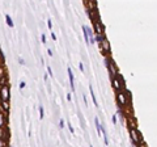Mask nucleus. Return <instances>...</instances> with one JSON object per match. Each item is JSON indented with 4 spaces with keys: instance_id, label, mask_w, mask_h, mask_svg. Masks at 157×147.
Masks as SVG:
<instances>
[{
    "instance_id": "1",
    "label": "nucleus",
    "mask_w": 157,
    "mask_h": 147,
    "mask_svg": "<svg viewBox=\"0 0 157 147\" xmlns=\"http://www.w3.org/2000/svg\"><path fill=\"white\" fill-rule=\"evenodd\" d=\"M130 137L134 143V147H138V146H140L141 143H144L143 142V135L139 133L138 129H135V127H130Z\"/></svg>"
},
{
    "instance_id": "2",
    "label": "nucleus",
    "mask_w": 157,
    "mask_h": 147,
    "mask_svg": "<svg viewBox=\"0 0 157 147\" xmlns=\"http://www.w3.org/2000/svg\"><path fill=\"white\" fill-rule=\"evenodd\" d=\"M126 91V93L128 96H126L124 95V92L123 91H119V92H117V100H118V105H119V108L120 106H124V105H127V100L126 99H128L130 100V97H131V93H130V91L128 89H124Z\"/></svg>"
},
{
    "instance_id": "3",
    "label": "nucleus",
    "mask_w": 157,
    "mask_h": 147,
    "mask_svg": "<svg viewBox=\"0 0 157 147\" xmlns=\"http://www.w3.org/2000/svg\"><path fill=\"white\" fill-rule=\"evenodd\" d=\"M9 96H10V92H9V85H1L0 88V99L1 101H9Z\"/></svg>"
},
{
    "instance_id": "4",
    "label": "nucleus",
    "mask_w": 157,
    "mask_h": 147,
    "mask_svg": "<svg viewBox=\"0 0 157 147\" xmlns=\"http://www.w3.org/2000/svg\"><path fill=\"white\" fill-rule=\"evenodd\" d=\"M99 47H101L102 50V53H103V55L105 57H108V54H110V42L108 41V38H103L102 39V42L99 44Z\"/></svg>"
},
{
    "instance_id": "5",
    "label": "nucleus",
    "mask_w": 157,
    "mask_h": 147,
    "mask_svg": "<svg viewBox=\"0 0 157 147\" xmlns=\"http://www.w3.org/2000/svg\"><path fill=\"white\" fill-rule=\"evenodd\" d=\"M67 72H68V79H70V85H71V89H72V92H75V76H73L72 69H71L70 66L67 67Z\"/></svg>"
},
{
    "instance_id": "6",
    "label": "nucleus",
    "mask_w": 157,
    "mask_h": 147,
    "mask_svg": "<svg viewBox=\"0 0 157 147\" xmlns=\"http://www.w3.org/2000/svg\"><path fill=\"white\" fill-rule=\"evenodd\" d=\"M87 34H88V39H89V44L94 45L96 44V39H94V33L92 29H89V26H87Z\"/></svg>"
},
{
    "instance_id": "7",
    "label": "nucleus",
    "mask_w": 157,
    "mask_h": 147,
    "mask_svg": "<svg viewBox=\"0 0 157 147\" xmlns=\"http://www.w3.org/2000/svg\"><path fill=\"white\" fill-rule=\"evenodd\" d=\"M94 125H96V130H97V134H98V137H101L102 135V133H101V130H102V124H99V121H98V118L96 117L94 118Z\"/></svg>"
},
{
    "instance_id": "8",
    "label": "nucleus",
    "mask_w": 157,
    "mask_h": 147,
    "mask_svg": "<svg viewBox=\"0 0 157 147\" xmlns=\"http://www.w3.org/2000/svg\"><path fill=\"white\" fill-rule=\"evenodd\" d=\"M89 92H90V96H92V100H93V104L96 106H98V101H97V97H96V93H94V89L92 85H89Z\"/></svg>"
},
{
    "instance_id": "9",
    "label": "nucleus",
    "mask_w": 157,
    "mask_h": 147,
    "mask_svg": "<svg viewBox=\"0 0 157 147\" xmlns=\"http://www.w3.org/2000/svg\"><path fill=\"white\" fill-rule=\"evenodd\" d=\"M5 122H7V120H5V114L3 113V112H0V129L4 127Z\"/></svg>"
},
{
    "instance_id": "10",
    "label": "nucleus",
    "mask_w": 157,
    "mask_h": 147,
    "mask_svg": "<svg viewBox=\"0 0 157 147\" xmlns=\"http://www.w3.org/2000/svg\"><path fill=\"white\" fill-rule=\"evenodd\" d=\"M5 21H7V25H8L9 28H13L15 26V24H13V20H12V17H10L8 13L5 15Z\"/></svg>"
},
{
    "instance_id": "11",
    "label": "nucleus",
    "mask_w": 157,
    "mask_h": 147,
    "mask_svg": "<svg viewBox=\"0 0 157 147\" xmlns=\"http://www.w3.org/2000/svg\"><path fill=\"white\" fill-rule=\"evenodd\" d=\"M1 105H3V110H1V112H3V113H4V112L8 113V110H9V104L7 103V101H1Z\"/></svg>"
},
{
    "instance_id": "12",
    "label": "nucleus",
    "mask_w": 157,
    "mask_h": 147,
    "mask_svg": "<svg viewBox=\"0 0 157 147\" xmlns=\"http://www.w3.org/2000/svg\"><path fill=\"white\" fill-rule=\"evenodd\" d=\"M39 118L41 120H43L45 118V108H43V105H39Z\"/></svg>"
},
{
    "instance_id": "13",
    "label": "nucleus",
    "mask_w": 157,
    "mask_h": 147,
    "mask_svg": "<svg viewBox=\"0 0 157 147\" xmlns=\"http://www.w3.org/2000/svg\"><path fill=\"white\" fill-rule=\"evenodd\" d=\"M0 147H8V142H7V139H0Z\"/></svg>"
},
{
    "instance_id": "14",
    "label": "nucleus",
    "mask_w": 157,
    "mask_h": 147,
    "mask_svg": "<svg viewBox=\"0 0 157 147\" xmlns=\"http://www.w3.org/2000/svg\"><path fill=\"white\" fill-rule=\"evenodd\" d=\"M64 127H66V121L62 118V120H59V129H64Z\"/></svg>"
},
{
    "instance_id": "15",
    "label": "nucleus",
    "mask_w": 157,
    "mask_h": 147,
    "mask_svg": "<svg viewBox=\"0 0 157 147\" xmlns=\"http://www.w3.org/2000/svg\"><path fill=\"white\" fill-rule=\"evenodd\" d=\"M4 137H5V130L3 127V129H0V139H4Z\"/></svg>"
},
{
    "instance_id": "16",
    "label": "nucleus",
    "mask_w": 157,
    "mask_h": 147,
    "mask_svg": "<svg viewBox=\"0 0 157 147\" xmlns=\"http://www.w3.org/2000/svg\"><path fill=\"white\" fill-rule=\"evenodd\" d=\"M67 125H68V129H70L71 134H75V130H73V127H72V125H71V122H70V121H68V124H67Z\"/></svg>"
},
{
    "instance_id": "17",
    "label": "nucleus",
    "mask_w": 157,
    "mask_h": 147,
    "mask_svg": "<svg viewBox=\"0 0 157 147\" xmlns=\"http://www.w3.org/2000/svg\"><path fill=\"white\" fill-rule=\"evenodd\" d=\"M78 69H80V71H81V72H84V71H85V69H84V64H83V62H80V63H78Z\"/></svg>"
},
{
    "instance_id": "18",
    "label": "nucleus",
    "mask_w": 157,
    "mask_h": 147,
    "mask_svg": "<svg viewBox=\"0 0 157 147\" xmlns=\"http://www.w3.org/2000/svg\"><path fill=\"white\" fill-rule=\"evenodd\" d=\"M41 41H42V44H45V45L47 44V41H46V35H45V34L41 35Z\"/></svg>"
},
{
    "instance_id": "19",
    "label": "nucleus",
    "mask_w": 157,
    "mask_h": 147,
    "mask_svg": "<svg viewBox=\"0 0 157 147\" xmlns=\"http://www.w3.org/2000/svg\"><path fill=\"white\" fill-rule=\"evenodd\" d=\"M47 26H49V29H50V30L52 29V23H51V20H50V19L47 20Z\"/></svg>"
},
{
    "instance_id": "20",
    "label": "nucleus",
    "mask_w": 157,
    "mask_h": 147,
    "mask_svg": "<svg viewBox=\"0 0 157 147\" xmlns=\"http://www.w3.org/2000/svg\"><path fill=\"white\" fill-rule=\"evenodd\" d=\"M25 87H26V83L25 81H20V89H24Z\"/></svg>"
},
{
    "instance_id": "21",
    "label": "nucleus",
    "mask_w": 157,
    "mask_h": 147,
    "mask_svg": "<svg viewBox=\"0 0 157 147\" xmlns=\"http://www.w3.org/2000/svg\"><path fill=\"white\" fill-rule=\"evenodd\" d=\"M118 116H117V114H114V116H113V118H111V120H113V124L114 125H117V121H118V118H117Z\"/></svg>"
},
{
    "instance_id": "22",
    "label": "nucleus",
    "mask_w": 157,
    "mask_h": 147,
    "mask_svg": "<svg viewBox=\"0 0 157 147\" xmlns=\"http://www.w3.org/2000/svg\"><path fill=\"white\" fill-rule=\"evenodd\" d=\"M47 72H49L50 76H52V70H51V67L50 66H47Z\"/></svg>"
},
{
    "instance_id": "23",
    "label": "nucleus",
    "mask_w": 157,
    "mask_h": 147,
    "mask_svg": "<svg viewBox=\"0 0 157 147\" xmlns=\"http://www.w3.org/2000/svg\"><path fill=\"white\" fill-rule=\"evenodd\" d=\"M66 97H67V100H68V101H71V100H72V95H71V93L68 92V93H67Z\"/></svg>"
},
{
    "instance_id": "24",
    "label": "nucleus",
    "mask_w": 157,
    "mask_h": 147,
    "mask_svg": "<svg viewBox=\"0 0 157 147\" xmlns=\"http://www.w3.org/2000/svg\"><path fill=\"white\" fill-rule=\"evenodd\" d=\"M51 38H52V41H56V34L54 32H51Z\"/></svg>"
},
{
    "instance_id": "25",
    "label": "nucleus",
    "mask_w": 157,
    "mask_h": 147,
    "mask_svg": "<svg viewBox=\"0 0 157 147\" xmlns=\"http://www.w3.org/2000/svg\"><path fill=\"white\" fill-rule=\"evenodd\" d=\"M83 99H84V104H85V106H88V100H87V96L83 95Z\"/></svg>"
},
{
    "instance_id": "26",
    "label": "nucleus",
    "mask_w": 157,
    "mask_h": 147,
    "mask_svg": "<svg viewBox=\"0 0 157 147\" xmlns=\"http://www.w3.org/2000/svg\"><path fill=\"white\" fill-rule=\"evenodd\" d=\"M0 58H1V60H4V54L1 51V47H0Z\"/></svg>"
},
{
    "instance_id": "27",
    "label": "nucleus",
    "mask_w": 157,
    "mask_h": 147,
    "mask_svg": "<svg viewBox=\"0 0 157 147\" xmlns=\"http://www.w3.org/2000/svg\"><path fill=\"white\" fill-rule=\"evenodd\" d=\"M47 54H49L50 57H52V55H54V54H52V50H51V49H47Z\"/></svg>"
},
{
    "instance_id": "28",
    "label": "nucleus",
    "mask_w": 157,
    "mask_h": 147,
    "mask_svg": "<svg viewBox=\"0 0 157 147\" xmlns=\"http://www.w3.org/2000/svg\"><path fill=\"white\" fill-rule=\"evenodd\" d=\"M19 63H20V64H25V60H24L22 58H21V57L19 58Z\"/></svg>"
},
{
    "instance_id": "29",
    "label": "nucleus",
    "mask_w": 157,
    "mask_h": 147,
    "mask_svg": "<svg viewBox=\"0 0 157 147\" xmlns=\"http://www.w3.org/2000/svg\"><path fill=\"white\" fill-rule=\"evenodd\" d=\"M43 79H45V81L47 83V79H49V75H47V72H46L45 75H43Z\"/></svg>"
},
{
    "instance_id": "30",
    "label": "nucleus",
    "mask_w": 157,
    "mask_h": 147,
    "mask_svg": "<svg viewBox=\"0 0 157 147\" xmlns=\"http://www.w3.org/2000/svg\"><path fill=\"white\" fill-rule=\"evenodd\" d=\"M89 147H93V146H92V145H90V146H89Z\"/></svg>"
},
{
    "instance_id": "31",
    "label": "nucleus",
    "mask_w": 157,
    "mask_h": 147,
    "mask_svg": "<svg viewBox=\"0 0 157 147\" xmlns=\"http://www.w3.org/2000/svg\"><path fill=\"white\" fill-rule=\"evenodd\" d=\"M0 103H1V99H0Z\"/></svg>"
},
{
    "instance_id": "32",
    "label": "nucleus",
    "mask_w": 157,
    "mask_h": 147,
    "mask_svg": "<svg viewBox=\"0 0 157 147\" xmlns=\"http://www.w3.org/2000/svg\"><path fill=\"white\" fill-rule=\"evenodd\" d=\"M9 147H13V146H9Z\"/></svg>"
}]
</instances>
